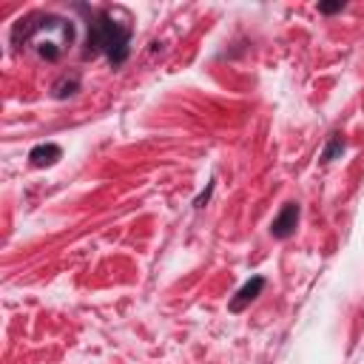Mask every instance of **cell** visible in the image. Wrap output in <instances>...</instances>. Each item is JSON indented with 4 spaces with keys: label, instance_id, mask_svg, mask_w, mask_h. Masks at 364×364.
<instances>
[{
    "label": "cell",
    "instance_id": "6da1fadb",
    "mask_svg": "<svg viewBox=\"0 0 364 364\" xmlns=\"http://www.w3.org/2000/svg\"><path fill=\"white\" fill-rule=\"evenodd\" d=\"M296 222H299V205L288 202V205L282 208V214L273 219L271 233H273V237H279V239H284V237H291V233L296 230Z\"/></svg>",
    "mask_w": 364,
    "mask_h": 364
},
{
    "label": "cell",
    "instance_id": "7a4b0ae2",
    "mask_svg": "<svg viewBox=\"0 0 364 364\" xmlns=\"http://www.w3.org/2000/svg\"><path fill=\"white\" fill-rule=\"evenodd\" d=\"M63 157V151L57 148V145H37L32 154H29V160H32V165L35 168H46V165H55L57 160Z\"/></svg>",
    "mask_w": 364,
    "mask_h": 364
},
{
    "label": "cell",
    "instance_id": "5b68a950",
    "mask_svg": "<svg viewBox=\"0 0 364 364\" xmlns=\"http://www.w3.org/2000/svg\"><path fill=\"white\" fill-rule=\"evenodd\" d=\"M339 9H342V3H322V12H327V15L330 12H339Z\"/></svg>",
    "mask_w": 364,
    "mask_h": 364
},
{
    "label": "cell",
    "instance_id": "3957f363",
    "mask_svg": "<svg viewBox=\"0 0 364 364\" xmlns=\"http://www.w3.org/2000/svg\"><path fill=\"white\" fill-rule=\"evenodd\" d=\"M262 288H265V279H259V276H256V279H251V282L245 284V288L237 293V299L230 302V310H242L245 304H251L259 293H262Z\"/></svg>",
    "mask_w": 364,
    "mask_h": 364
},
{
    "label": "cell",
    "instance_id": "277c9868",
    "mask_svg": "<svg viewBox=\"0 0 364 364\" xmlns=\"http://www.w3.org/2000/svg\"><path fill=\"white\" fill-rule=\"evenodd\" d=\"M342 151H345V140H342L339 134H333L330 145H327V148H325V154H322V160H325V163H330V160H336V157H339Z\"/></svg>",
    "mask_w": 364,
    "mask_h": 364
}]
</instances>
